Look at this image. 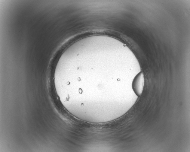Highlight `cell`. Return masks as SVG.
<instances>
[{"instance_id": "obj_1", "label": "cell", "mask_w": 190, "mask_h": 152, "mask_svg": "<svg viewBox=\"0 0 190 152\" xmlns=\"http://www.w3.org/2000/svg\"><path fill=\"white\" fill-rule=\"evenodd\" d=\"M144 78L143 73L140 72L135 77L132 83V88L136 94L138 96H141L143 89Z\"/></svg>"}]
</instances>
